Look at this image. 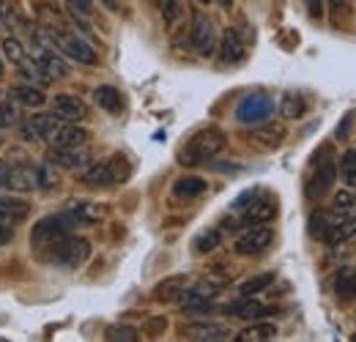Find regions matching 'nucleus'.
Returning a JSON list of instances; mask_svg holds the SVG:
<instances>
[{
	"label": "nucleus",
	"instance_id": "obj_1",
	"mask_svg": "<svg viewBox=\"0 0 356 342\" xmlns=\"http://www.w3.org/2000/svg\"><path fill=\"white\" fill-rule=\"evenodd\" d=\"M227 145V137H225L222 129L217 127H206L200 131H195L178 151V165L184 168H195V165H203L209 159H214L220 151Z\"/></svg>",
	"mask_w": 356,
	"mask_h": 342
},
{
	"label": "nucleus",
	"instance_id": "obj_2",
	"mask_svg": "<svg viewBox=\"0 0 356 342\" xmlns=\"http://www.w3.org/2000/svg\"><path fill=\"white\" fill-rule=\"evenodd\" d=\"M58 181L52 175V165H39V162H17L14 168H8V186L6 189H14V192H44L52 189Z\"/></svg>",
	"mask_w": 356,
	"mask_h": 342
},
{
	"label": "nucleus",
	"instance_id": "obj_3",
	"mask_svg": "<svg viewBox=\"0 0 356 342\" xmlns=\"http://www.w3.org/2000/svg\"><path fill=\"white\" fill-rule=\"evenodd\" d=\"M42 39L52 44L60 55H66L69 60H74V63H83V66H96L99 63V55H96V49L90 47L83 36H77V33H69L66 28H42V33H39Z\"/></svg>",
	"mask_w": 356,
	"mask_h": 342
},
{
	"label": "nucleus",
	"instance_id": "obj_4",
	"mask_svg": "<svg viewBox=\"0 0 356 342\" xmlns=\"http://www.w3.org/2000/svg\"><path fill=\"white\" fill-rule=\"evenodd\" d=\"M42 252H44V260L49 266H58V268H80V266H86V260L90 257V241L69 233L60 241L49 244Z\"/></svg>",
	"mask_w": 356,
	"mask_h": 342
},
{
	"label": "nucleus",
	"instance_id": "obj_5",
	"mask_svg": "<svg viewBox=\"0 0 356 342\" xmlns=\"http://www.w3.org/2000/svg\"><path fill=\"white\" fill-rule=\"evenodd\" d=\"M129 172H132V168H129L127 156L115 154V156H110V159H102V162L88 165V168L83 170V175H80V181H83L86 186L102 189V186H115V184L127 181Z\"/></svg>",
	"mask_w": 356,
	"mask_h": 342
},
{
	"label": "nucleus",
	"instance_id": "obj_6",
	"mask_svg": "<svg viewBox=\"0 0 356 342\" xmlns=\"http://www.w3.org/2000/svg\"><path fill=\"white\" fill-rule=\"evenodd\" d=\"M72 227H77V222L66 214V211H63V214L44 216V219H39V222L33 225V230H31V247L47 250L49 244H55V241H60L63 236H69Z\"/></svg>",
	"mask_w": 356,
	"mask_h": 342
},
{
	"label": "nucleus",
	"instance_id": "obj_7",
	"mask_svg": "<svg viewBox=\"0 0 356 342\" xmlns=\"http://www.w3.org/2000/svg\"><path fill=\"white\" fill-rule=\"evenodd\" d=\"M274 241V230L266 225H250L244 233H238V238L233 241V252L238 257H252L266 252Z\"/></svg>",
	"mask_w": 356,
	"mask_h": 342
},
{
	"label": "nucleus",
	"instance_id": "obj_8",
	"mask_svg": "<svg viewBox=\"0 0 356 342\" xmlns=\"http://www.w3.org/2000/svg\"><path fill=\"white\" fill-rule=\"evenodd\" d=\"M44 162L60 170H80L90 162V151L86 145H49Z\"/></svg>",
	"mask_w": 356,
	"mask_h": 342
},
{
	"label": "nucleus",
	"instance_id": "obj_9",
	"mask_svg": "<svg viewBox=\"0 0 356 342\" xmlns=\"http://www.w3.org/2000/svg\"><path fill=\"white\" fill-rule=\"evenodd\" d=\"M189 44L195 47V52L200 55H211L214 52V44H217V28L211 22L209 14L203 11H195L192 14V22H189Z\"/></svg>",
	"mask_w": 356,
	"mask_h": 342
},
{
	"label": "nucleus",
	"instance_id": "obj_10",
	"mask_svg": "<svg viewBox=\"0 0 356 342\" xmlns=\"http://www.w3.org/2000/svg\"><path fill=\"white\" fill-rule=\"evenodd\" d=\"M334 178H337V165L334 162H329V159L326 162H312V175L307 178V184H305L307 200H312V203L323 200L332 192Z\"/></svg>",
	"mask_w": 356,
	"mask_h": 342
},
{
	"label": "nucleus",
	"instance_id": "obj_11",
	"mask_svg": "<svg viewBox=\"0 0 356 342\" xmlns=\"http://www.w3.org/2000/svg\"><path fill=\"white\" fill-rule=\"evenodd\" d=\"M58 124H60V118L55 113H33V115H28V118L19 121V134L28 142H36V140L49 142V137L58 129Z\"/></svg>",
	"mask_w": 356,
	"mask_h": 342
},
{
	"label": "nucleus",
	"instance_id": "obj_12",
	"mask_svg": "<svg viewBox=\"0 0 356 342\" xmlns=\"http://www.w3.org/2000/svg\"><path fill=\"white\" fill-rule=\"evenodd\" d=\"M181 337L192 342H222L230 337V329L225 323H214V320H195V323L181 326Z\"/></svg>",
	"mask_w": 356,
	"mask_h": 342
},
{
	"label": "nucleus",
	"instance_id": "obj_13",
	"mask_svg": "<svg viewBox=\"0 0 356 342\" xmlns=\"http://www.w3.org/2000/svg\"><path fill=\"white\" fill-rule=\"evenodd\" d=\"M52 113L63 121V124H80L88 115V107L80 96L74 93H55L52 96Z\"/></svg>",
	"mask_w": 356,
	"mask_h": 342
},
{
	"label": "nucleus",
	"instance_id": "obj_14",
	"mask_svg": "<svg viewBox=\"0 0 356 342\" xmlns=\"http://www.w3.org/2000/svg\"><path fill=\"white\" fill-rule=\"evenodd\" d=\"M271 99L264 96V93H255V96H247L241 104H238V110H236V115H238V121L241 124H261V121H266L268 115H271Z\"/></svg>",
	"mask_w": 356,
	"mask_h": 342
},
{
	"label": "nucleus",
	"instance_id": "obj_15",
	"mask_svg": "<svg viewBox=\"0 0 356 342\" xmlns=\"http://www.w3.org/2000/svg\"><path fill=\"white\" fill-rule=\"evenodd\" d=\"M217 58L222 66H236L247 58V47L241 42V33L236 28H227L222 33V42H220V49H217Z\"/></svg>",
	"mask_w": 356,
	"mask_h": 342
},
{
	"label": "nucleus",
	"instance_id": "obj_16",
	"mask_svg": "<svg viewBox=\"0 0 356 342\" xmlns=\"http://www.w3.org/2000/svg\"><path fill=\"white\" fill-rule=\"evenodd\" d=\"M31 55L36 58V63L42 66V72L49 80H66L69 77V63L58 52H52L47 47H36V52H31Z\"/></svg>",
	"mask_w": 356,
	"mask_h": 342
},
{
	"label": "nucleus",
	"instance_id": "obj_17",
	"mask_svg": "<svg viewBox=\"0 0 356 342\" xmlns=\"http://www.w3.org/2000/svg\"><path fill=\"white\" fill-rule=\"evenodd\" d=\"M332 291L340 304H351L356 299V268L354 266H343L334 271V279H332Z\"/></svg>",
	"mask_w": 356,
	"mask_h": 342
},
{
	"label": "nucleus",
	"instance_id": "obj_18",
	"mask_svg": "<svg viewBox=\"0 0 356 342\" xmlns=\"http://www.w3.org/2000/svg\"><path fill=\"white\" fill-rule=\"evenodd\" d=\"M31 216V206L22 197L14 195H0V222L3 225H19Z\"/></svg>",
	"mask_w": 356,
	"mask_h": 342
},
{
	"label": "nucleus",
	"instance_id": "obj_19",
	"mask_svg": "<svg viewBox=\"0 0 356 342\" xmlns=\"http://www.w3.org/2000/svg\"><path fill=\"white\" fill-rule=\"evenodd\" d=\"M66 214L72 216L77 225H96L104 219V206L93 200H72L66 206Z\"/></svg>",
	"mask_w": 356,
	"mask_h": 342
},
{
	"label": "nucleus",
	"instance_id": "obj_20",
	"mask_svg": "<svg viewBox=\"0 0 356 342\" xmlns=\"http://www.w3.org/2000/svg\"><path fill=\"white\" fill-rule=\"evenodd\" d=\"M19 107H33V110H39V107H44L47 104V96L44 90L39 86H33V83H19V86H11L6 90Z\"/></svg>",
	"mask_w": 356,
	"mask_h": 342
},
{
	"label": "nucleus",
	"instance_id": "obj_21",
	"mask_svg": "<svg viewBox=\"0 0 356 342\" xmlns=\"http://www.w3.org/2000/svg\"><path fill=\"white\" fill-rule=\"evenodd\" d=\"M90 140V131L80 124H58V129L49 137V145H86Z\"/></svg>",
	"mask_w": 356,
	"mask_h": 342
},
{
	"label": "nucleus",
	"instance_id": "obj_22",
	"mask_svg": "<svg viewBox=\"0 0 356 342\" xmlns=\"http://www.w3.org/2000/svg\"><path fill=\"white\" fill-rule=\"evenodd\" d=\"M277 216V200L274 197H258L244 206V222L247 225H268Z\"/></svg>",
	"mask_w": 356,
	"mask_h": 342
},
{
	"label": "nucleus",
	"instance_id": "obj_23",
	"mask_svg": "<svg viewBox=\"0 0 356 342\" xmlns=\"http://www.w3.org/2000/svg\"><path fill=\"white\" fill-rule=\"evenodd\" d=\"M225 312H230L236 318H244V320H261L271 309L264 307L261 301H252V296H238V301H233V304L225 307Z\"/></svg>",
	"mask_w": 356,
	"mask_h": 342
},
{
	"label": "nucleus",
	"instance_id": "obj_24",
	"mask_svg": "<svg viewBox=\"0 0 356 342\" xmlns=\"http://www.w3.org/2000/svg\"><path fill=\"white\" fill-rule=\"evenodd\" d=\"M250 140H252L258 148H264V151H274V148L282 145V140H285V129L280 127V124H266V127L255 129V131L250 134Z\"/></svg>",
	"mask_w": 356,
	"mask_h": 342
},
{
	"label": "nucleus",
	"instance_id": "obj_25",
	"mask_svg": "<svg viewBox=\"0 0 356 342\" xmlns=\"http://www.w3.org/2000/svg\"><path fill=\"white\" fill-rule=\"evenodd\" d=\"M93 101L104 110V113H113V115H118L121 110H124V96H121V90L113 86H99L93 90Z\"/></svg>",
	"mask_w": 356,
	"mask_h": 342
},
{
	"label": "nucleus",
	"instance_id": "obj_26",
	"mask_svg": "<svg viewBox=\"0 0 356 342\" xmlns=\"http://www.w3.org/2000/svg\"><path fill=\"white\" fill-rule=\"evenodd\" d=\"M186 274H173V277H168V279H162L156 288H154V299L162 301V304H170V301L178 299V293L186 288Z\"/></svg>",
	"mask_w": 356,
	"mask_h": 342
},
{
	"label": "nucleus",
	"instance_id": "obj_27",
	"mask_svg": "<svg viewBox=\"0 0 356 342\" xmlns=\"http://www.w3.org/2000/svg\"><path fill=\"white\" fill-rule=\"evenodd\" d=\"M206 178L200 175H181L176 184H173V195L181 200H192V197H200L206 192Z\"/></svg>",
	"mask_w": 356,
	"mask_h": 342
},
{
	"label": "nucleus",
	"instance_id": "obj_28",
	"mask_svg": "<svg viewBox=\"0 0 356 342\" xmlns=\"http://www.w3.org/2000/svg\"><path fill=\"white\" fill-rule=\"evenodd\" d=\"M236 340L238 342H271L277 340V326L274 323H252V326H247L244 332H238L236 334Z\"/></svg>",
	"mask_w": 356,
	"mask_h": 342
},
{
	"label": "nucleus",
	"instance_id": "obj_29",
	"mask_svg": "<svg viewBox=\"0 0 356 342\" xmlns=\"http://www.w3.org/2000/svg\"><path fill=\"white\" fill-rule=\"evenodd\" d=\"M305 110H307V99H305L302 93H285L282 101H280V115H282L285 121H296V118H302Z\"/></svg>",
	"mask_w": 356,
	"mask_h": 342
},
{
	"label": "nucleus",
	"instance_id": "obj_30",
	"mask_svg": "<svg viewBox=\"0 0 356 342\" xmlns=\"http://www.w3.org/2000/svg\"><path fill=\"white\" fill-rule=\"evenodd\" d=\"M19 104L6 93V96H0V131H8V129L19 127V110H17Z\"/></svg>",
	"mask_w": 356,
	"mask_h": 342
},
{
	"label": "nucleus",
	"instance_id": "obj_31",
	"mask_svg": "<svg viewBox=\"0 0 356 342\" xmlns=\"http://www.w3.org/2000/svg\"><path fill=\"white\" fill-rule=\"evenodd\" d=\"M220 244H222V230L209 227V230H203V233L192 241V250H195L197 255H209V252H214Z\"/></svg>",
	"mask_w": 356,
	"mask_h": 342
},
{
	"label": "nucleus",
	"instance_id": "obj_32",
	"mask_svg": "<svg viewBox=\"0 0 356 342\" xmlns=\"http://www.w3.org/2000/svg\"><path fill=\"white\" fill-rule=\"evenodd\" d=\"M274 271H264V274H258V277H250L247 282H241L238 285V296H255V293H264L268 285L274 282Z\"/></svg>",
	"mask_w": 356,
	"mask_h": 342
},
{
	"label": "nucleus",
	"instance_id": "obj_33",
	"mask_svg": "<svg viewBox=\"0 0 356 342\" xmlns=\"http://www.w3.org/2000/svg\"><path fill=\"white\" fill-rule=\"evenodd\" d=\"M0 49H3L6 60H8V63H14V66L25 63V60H28V55H31V52L22 47V42H19V39H11V36H6V39H3Z\"/></svg>",
	"mask_w": 356,
	"mask_h": 342
},
{
	"label": "nucleus",
	"instance_id": "obj_34",
	"mask_svg": "<svg viewBox=\"0 0 356 342\" xmlns=\"http://www.w3.org/2000/svg\"><path fill=\"white\" fill-rule=\"evenodd\" d=\"M354 236H356V216H351V219L340 222L337 227H332L329 236H326V241H329V244H343V241H348V238H354Z\"/></svg>",
	"mask_w": 356,
	"mask_h": 342
},
{
	"label": "nucleus",
	"instance_id": "obj_35",
	"mask_svg": "<svg viewBox=\"0 0 356 342\" xmlns=\"http://www.w3.org/2000/svg\"><path fill=\"white\" fill-rule=\"evenodd\" d=\"M332 225H329V214L326 211H312L310 214V236L318 241H326Z\"/></svg>",
	"mask_w": 356,
	"mask_h": 342
},
{
	"label": "nucleus",
	"instance_id": "obj_36",
	"mask_svg": "<svg viewBox=\"0 0 356 342\" xmlns=\"http://www.w3.org/2000/svg\"><path fill=\"white\" fill-rule=\"evenodd\" d=\"M337 172H340V178H343L346 184H356V151L354 148H348V151L340 156Z\"/></svg>",
	"mask_w": 356,
	"mask_h": 342
},
{
	"label": "nucleus",
	"instance_id": "obj_37",
	"mask_svg": "<svg viewBox=\"0 0 356 342\" xmlns=\"http://www.w3.org/2000/svg\"><path fill=\"white\" fill-rule=\"evenodd\" d=\"M356 206V197L354 192H348V189H340L337 195H334V200H332V214H351V209Z\"/></svg>",
	"mask_w": 356,
	"mask_h": 342
},
{
	"label": "nucleus",
	"instance_id": "obj_38",
	"mask_svg": "<svg viewBox=\"0 0 356 342\" xmlns=\"http://www.w3.org/2000/svg\"><path fill=\"white\" fill-rule=\"evenodd\" d=\"M104 340L137 342V329H132V326H110V329H107V334H104Z\"/></svg>",
	"mask_w": 356,
	"mask_h": 342
},
{
	"label": "nucleus",
	"instance_id": "obj_39",
	"mask_svg": "<svg viewBox=\"0 0 356 342\" xmlns=\"http://www.w3.org/2000/svg\"><path fill=\"white\" fill-rule=\"evenodd\" d=\"M159 3V11H162V19L168 25H173L178 17H181V3L178 0H156Z\"/></svg>",
	"mask_w": 356,
	"mask_h": 342
},
{
	"label": "nucleus",
	"instance_id": "obj_40",
	"mask_svg": "<svg viewBox=\"0 0 356 342\" xmlns=\"http://www.w3.org/2000/svg\"><path fill=\"white\" fill-rule=\"evenodd\" d=\"M66 6L77 17H90L93 14V0H66Z\"/></svg>",
	"mask_w": 356,
	"mask_h": 342
},
{
	"label": "nucleus",
	"instance_id": "obj_41",
	"mask_svg": "<svg viewBox=\"0 0 356 342\" xmlns=\"http://www.w3.org/2000/svg\"><path fill=\"white\" fill-rule=\"evenodd\" d=\"M305 8H307V14L315 22L323 19V0H305Z\"/></svg>",
	"mask_w": 356,
	"mask_h": 342
},
{
	"label": "nucleus",
	"instance_id": "obj_42",
	"mask_svg": "<svg viewBox=\"0 0 356 342\" xmlns=\"http://www.w3.org/2000/svg\"><path fill=\"white\" fill-rule=\"evenodd\" d=\"M11 241H14V225H3L0 222V247H6Z\"/></svg>",
	"mask_w": 356,
	"mask_h": 342
},
{
	"label": "nucleus",
	"instance_id": "obj_43",
	"mask_svg": "<svg viewBox=\"0 0 356 342\" xmlns=\"http://www.w3.org/2000/svg\"><path fill=\"white\" fill-rule=\"evenodd\" d=\"M351 124H354V113L343 115V121H340V127H337V137H346V134L351 131Z\"/></svg>",
	"mask_w": 356,
	"mask_h": 342
},
{
	"label": "nucleus",
	"instance_id": "obj_44",
	"mask_svg": "<svg viewBox=\"0 0 356 342\" xmlns=\"http://www.w3.org/2000/svg\"><path fill=\"white\" fill-rule=\"evenodd\" d=\"M8 186V165L0 159V189H6Z\"/></svg>",
	"mask_w": 356,
	"mask_h": 342
},
{
	"label": "nucleus",
	"instance_id": "obj_45",
	"mask_svg": "<svg viewBox=\"0 0 356 342\" xmlns=\"http://www.w3.org/2000/svg\"><path fill=\"white\" fill-rule=\"evenodd\" d=\"M165 326H168V320H165V318H159V320H154V323H148V332H151V334H159V332H162Z\"/></svg>",
	"mask_w": 356,
	"mask_h": 342
},
{
	"label": "nucleus",
	"instance_id": "obj_46",
	"mask_svg": "<svg viewBox=\"0 0 356 342\" xmlns=\"http://www.w3.org/2000/svg\"><path fill=\"white\" fill-rule=\"evenodd\" d=\"M334 8H340V11H346V8H351V0H329Z\"/></svg>",
	"mask_w": 356,
	"mask_h": 342
},
{
	"label": "nucleus",
	"instance_id": "obj_47",
	"mask_svg": "<svg viewBox=\"0 0 356 342\" xmlns=\"http://www.w3.org/2000/svg\"><path fill=\"white\" fill-rule=\"evenodd\" d=\"M217 3H220L222 8H233V0H217Z\"/></svg>",
	"mask_w": 356,
	"mask_h": 342
},
{
	"label": "nucleus",
	"instance_id": "obj_48",
	"mask_svg": "<svg viewBox=\"0 0 356 342\" xmlns=\"http://www.w3.org/2000/svg\"><path fill=\"white\" fill-rule=\"evenodd\" d=\"M197 3H203V6H209V3H211V0H197Z\"/></svg>",
	"mask_w": 356,
	"mask_h": 342
},
{
	"label": "nucleus",
	"instance_id": "obj_49",
	"mask_svg": "<svg viewBox=\"0 0 356 342\" xmlns=\"http://www.w3.org/2000/svg\"><path fill=\"white\" fill-rule=\"evenodd\" d=\"M0 77H3V60H0Z\"/></svg>",
	"mask_w": 356,
	"mask_h": 342
},
{
	"label": "nucleus",
	"instance_id": "obj_50",
	"mask_svg": "<svg viewBox=\"0 0 356 342\" xmlns=\"http://www.w3.org/2000/svg\"><path fill=\"white\" fill-rule=\"evenodd\" d=\"M354 197H356V195H354Z\"/></svg>",
	"mask_w": 356,
	"mask_h": 342
}]
</instances>
